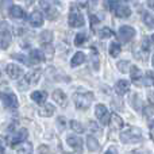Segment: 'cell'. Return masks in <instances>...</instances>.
Wrapping results in <instances>:
<instances>
[{
	"mask_svg": "<svg viewBox=\"0 0 154 154\" xmlns=\"http://www.w3.org/2000/svg\"><path fill=\"white\" fill-rule=\"evenodd\" d=\"M120 141L123 143H135L142 141V133L137 127H127L126 131L120 134Z\"/></svg>",
	"mask_w": 154,
	"mask_h": 154,
	"instance_id": "obj_1",
	"label": "cell"
},
{
	"mask_svg": "<svg viewBox=\"0 0 154 154\" xmlns=\"http://www.w3.org/2000/svg\"><path fill=\"white\" fill-rule=\"evenodd\" d=\"M75 104L79 109H87L93 101V93L92 92H84V93H76L73 96Z\"/></svg>",
	"mask_w": 154,
	"mask_h": 154,
	"instance_id": "obj_2",
	"label": "cell"
},
{
	"mask_svg": "<svg viewBox=\"0 0 154 154\" xmlns=\"http://www.w3.org/2000/svg\"><path fill=\"white\" fill-rule=\"evenodd\" d=\"M0 42H2V48L7 49L8 45L11 43V31L10 26L5 22H0Z\"/></svg>",
	"mask_w": 154,
	"mask_h": 154,
	"instance_id": "obj_3",
	"label": "cell"
},
{
	"mask_svg": "<svg viewBox=\"0 0 154 154\" xmlns=\"http://www.w3.org/2000/svg\"><path fill=\"white\" fill-rule=\"evenodd\" d=\"M0 99H2L3 104H4V107H7V108H11V109H15L18 108L19 103H18V97H16L14 93L11 92H3L2 95H0Z\"/></svg>",
	"mask_w": 154,
	"mask_h": 154,
	"instance_id": "obj_4",
	"label": "cell"
},
{
	"mask_svg": "<svg viewBox=\"0 0 154 154\" xmlns=\"http://www.w3.org/2000/svg\"><path fill=\"white\" fill-rule=\"evenodd\" d=\"M69 26L72 27H81L84 26V18L80 14V11L76 7H72L69 14Z\"/></svg>",
	"mask_w": 154,
	"mask_h": 154,
	"instance_id": "obj_5",
	"label": "cell"
},
{
	"mask_svg": "<svg viewBox=\"0 0 154 154\" xmlns=\"http://www.w3.org/2000/svg\"><path fill=\"white\" fill-rule=\"evenodd\" d=\"M95 112H96V118L99 119V122L103 126H106L109 120V114H108L107 107L104 106V104H97L95 108Z\"/></svg>",
	"mask_w": 154,
	"mask_h": 154,
	"instance_id": "obj_6",
	"label": "cell"
},
{
	"mask_svg": "<svg viewBox=\"0 0 154 154\" xmlns=\"http://www.w3.org/2000/svg\"><path fill=\"white\" fill-rule=\"evenodd\" d=\"M119 38L123 41V42H128L131 41L134 37H135V30L131 26H122L119 29V32H118Z\"/></svg>",
	"mask_w": 154,
	"mask_h": 154,
	"instance_id": "obj_7",
	"label": "cell"
},
{
	"mask_svg": "<svg viewBox=\"0 0 154 154\" xmlns=\"http://www.w3.org/2000/svg\"><path fill=\"white\" fill-rule=\"evenodd\" d=\"M27 135H29V131H27L26 128H20V130H18L12 137H11V141H10L11 146L20 145L22 142H24V139L27 138Z\"/></svg>",
	"mask_w": 154,
	"mask_h": 154,
	"instance_id": "obj_8",
	"label": "cell"
},
{
	"mask_svg": "<svg viewBox=\"0 0 154 154\" xmlns=\"http://www.w3.org/2000/svg\"><path fill=\"white\" fill-rule=\"evenodd\" d=\"M66 142L76 153H82V141L77 135H69L66 137Z\"/></svg>",
	"mask_w": 154,
	"mask_h": 154,
	"instance_id": "obj_9",
	"label": "cell"
},
{
	"mask_svg": "<svg viewBox=\"0 0 154 154\" xmlns=\"http://www.w3.org/2000/svg\"><path fill=\"white\" fill-rule=\"evenodd\" d=\"M5 72H7V75L14 80L19 79V77L23 75V69H22L20 66H18V65H15V64H8L7 66H5Z\"/></svg>",
	"mask_w": 154,
	"mask_h": 154,
	"instance_id": "obj_10",
	"label": "cell"
},
{
	"mask_svg": "<svg viewBox=\"0 0 154 154\" xmlns=\"http://www.w3.org/2000/svg\"><path fill=\"white\" fill-rule=\"evenodd\" d=\"M29 22L32 27H41L43 24V16L39 11H34L31 12V15L29 16Z\"/></svg>",
	"mask_w": 154,
	"mask_h": 154,
	"instance_id": "obj_11",
	"label": "cell"
},
{
	"mask_svg": "<svg viewBox=\"0 0 154 154\" xmlns=\"http://www.w3.org/2000/svg\"><path fill=\"white\" fill-rule=\"evenodd\" d=\"M53 100L56 101V103H58L60 106H62V107H65L66 106V103H68V97H66V95H65V92L64 91H61V89H56L53 92Z\"/></svg>",
	"mask_w": 154,
	"mask_h": 154,
	"instance_id": "obj_12",
	"label": "cell"
},
{
	"mask_svg": "<svg viewBox=\"0 0 154 154\" xmlns=\"http://www.w3.org/2000/svg\"><path fill=\"white\" fill-rule=\"evenodd\" d=\"M115 91L118 92L119 96L125 95V93H127L128 91H130V82H128L127 80H119V81L116 82V85H115Z\"/></svg>",
	"mask_w": 154,
	"mask_h": 154,
	"instance_id": "obj_13",
	"label": "cell"
},
{
	"mask_svg": "<svg viewBox=\"0 0 154 154\" xmlns=\"http://www.w3.org/2000/svg\"><path fill=\"white\" fill-rule=\"evenodd\" d=\"M30 61H32V64H39L45 60V54H43L42 50H38V49H32L30 51V57H29Z\"/></svg>",
	"mask_w": 154,
	"mask_h": 154,
	"instance_id": "obj_14",
	"label": "cell"
},
{
	"mask_svg": "<svg viewBox=\"0 0 154 154\" xmlns=\"http://www.w3.org/2000/svg\"><path fill=\"white\" fill-rule=\"evenodd\" d=\"M114 14L118 16V18H128V16L131 15V10H130V7H127V5L119 4L116 7V10L114 11Z\"/></svg>",
	"mask_w": 154,
	"mask_h": 154,
	"instance_id": "obj_15",
	"label": "cell"
},
{
	"mask_svg": "<svg viewBox=\"0 0 154 154\" xmlns=\"http://www.w3.org/2000/svg\"><path fill=\"white\" fill-rule=\"evenodd\" d=\"M31 99L38 104H43L48 99V93L45 91H35V92L31 93Z\"/></svg>",
	"mask_w": 154,
	"mask_h": 154,
	"instance_id": "obj_16",
	"label": "cell"
},
{
	"mask_svg": "<svg viewBox=\"0 0 154 154\" xmlns=\"http://www.w3.org/2000/svg\"><path fill=\"white\" fill-rule=\"evenodd\" d=\"M54 112H56V107L51 106V104H45V106H42L39 108L38 114H39L41 116H43V118H48V116H51Z\"/></svg>",
	"mask_w": 154,
	"mask_h": 154,
	"instance_id": "obj_17",
	"label": "cell"
},
{
	"mask_svg": "<svg viewBox=\"0 0 154 154\" xmlns=\"http://www.w3.org/2000/svg\"><path fill=\"white\" fill-rule=\"evenodd\" d=\"M109 123H111L112 128H115V130H120V128L125 126L123 119L119 116V115H116V114H112L111 116H109Z\"/></svg>",
	"mask_w": 154,
	"mask_h": 154,
	"instance_id": "obj_18",
	"label": "cell"
},
{
	"mask_svg": "<svg viewBox=\"0 0 154 154\" xmlns=\"http://www.w3.org/2000/svg\"><path fill=\"white\" fill-rule=\"evenodd\" d=\"M39 77H41V72H39V70H32V72H29V75L26 76L24 82H26V84H30V85H34V84H37V82H38Z\"/></svg>",
	"mask_w": 154,
	"mask_h": 154,
	"instance_id": "obj_19",
	"label": "cell"
},
{
	"mask_svg": "<svg viewBox=\"0 0 154 154\" xmlns=\"http://www.w3.org/2000/svg\"><path fill=\"white\" fill-rule=\"evenodd\" d=\"M87 147L89 152H99L100 150V145H99L97 139L92 135H89L87 138Z\"/></svg>",
	"mask_w": 154,
	"mask_h": 154,
	"instance_id": "obj_20",
	"label": "cell"
},
{
	"mask_svg": "<svg viewBox=\"0 0 154 154\" xmlns=\"http://www.w3.org/2000/svg\"><path fill=\"white\" fill-rule=\"evenodd\" d=\"M85 62V54L81 53V51H77V53L73 56L72 61H70V66L72 68H76L79 65H82Z\"/></svg>",
	"mask_w": 154,
	"mask_h": 154,
	"instance_id": "obj_21",
	"label": "cell"
},
{
	"mask_svg": "<svg viewBox=\"0 0 154 154\" xmlns=\"http://www.w3.org/2000/svg\"><path fill=\"white\" fill-rule=\"evenodd\" d=\"M10 15L12 16L14 19H23L24 11L22 10V7H19V5H12V7L10 8Z\"/></svg>",
	"mask_w": 154,
	"mask_h": 154,
	"instance_id": "obj_22",
	"label": "cell"
},
{
	"mask_svg": "<svg viewBox=\"0 0 154 154\" xmlns=\"http://www.w3.org/2000/svg\"><path fill=\"white\" fill-rule=\"evenodd\" d=\"M39 39L43 45H50V42L53 41V32H51L50 30H45V31L41 32Z\"/></svg>",
	"mask_w": 154,
	"mask_h": 154,
	"instance_id": "obj_23",
	"label": "cell"
},
{
	"mask_svg": "<svg viewBox=\"0 0 154 154\" xmlns=\"http://www.w3.org/2000/svg\"><path fill=\"white\" fill-rule=\"evenodd\" d=\"M46 16H48L49 20H56L58 18V11L56 10V7L49 5V7H46Z\"/></svg>",
	"mask_w": 154,
	"mask_h": 154,
	"instance_id": "obj_24",
	"label": "cell"
},
{
	"mask_svg": "<svg viewBox=\"0 0 154 154\" xmlns=\"http://www.w3.org/2000/svg\"><path fill=\"white\" fill-rule=\"evenodd\" d=\"M18 154H32L31 143H20L18 146Z\"/></svg>",
	"mask_w": 154,
	"mask_h": 154,
	"instance_id": "obj_25",
	"label": "cell"
},
{
	"mask_svg": "<svg viewBox=\"0 0 154 154\" xmlns=\"http://www.w3.org/2000/svg\"><path fill=\"white\" fill-rule=\"evenodd\" d=\"M120 45L118 42H111V45H109V54H111V57H118L120 54Z\"/></svg>",
	"mask_w": 154,
	"mask_h": 154,
	"instance_id": "obj_26",
	"label": "cell"
},
{
	"mask_svg": "<svg viewBox=\"0 0 154 154\" xmlns=\"http://www.w3.org/2000/svg\"><path fill=\"white\" fill-rule=\"evenodd\" d=\"M91 57H92V65H93V70L97 72L99 68H100V62H99V54L95 49H92V53H91Z\"/></svg>",
	"mask_w": 154,
	"mask_h": 154,
	"instance_id": "obj_27",
	"label": "cell"
},
{
	"mask_svg": "<svg viewBox=\"0 0 154 154\" xmlns=\"http://www.w3.org/2000/svg\"><path fill=\"white\" fill-rule=\"evenodd\" d=\"M130 75H131V80L133 81H139V79H141V69L137 66H131Z\"/></svg>",
	"mask_w": 154,
	"mask_h": 154,
	"instance_id": "obj_28",
	"label": "cell"
},
{
	"mask_svg": "<svg viewBox=\"0 0 154 154\" xmlns=\"http://www.w3.org/2000/svg\"><path fill=\"white\" fill-rule=\"evenodd\" d=\"M43 54H45V60H51L54 56V49L50 45H43Z\"/></svg>",
	"mask_w": 154,
	"mask_h": 154,
	"instance_id": "obj_29",
	"label": "cell"
},
{
	"mask_svg": "<svg viewBox=\"0 0 154 154\" xmlns=\"http://www.w3.org/2000/svg\"><path fill=\"white\" fill-rule=\"evenodd\" d=\"M143 22H145V24H146L149 29H153L154 27V16L152 15V14L145 12L143 14Z\"/></svg>",
	"mask_w": 154,
	"mask_h": 154,
	"instance_id": "obj_30",
	"label": "cell"
},
{
	"mask_svg": "<svg viewBox=\"0 0 154 154\" xmlns=\"http://www.w3.org/2000/svg\"><path fill=\"white\" fill-rule=\"evenodd\" d=\"M118 69L120 70V73H126L128 72V68H130V61H126V60H122V61L118 62Z\"/></svg>",
	"mask_w": 154,
	"mask_h": 154,
	"instance_id": "obj_31",
	"label": "cell"
},
{
	"mask_svg": "<svg viewBox=\"0 0 154 154\" xmlns=\"http://www.w3.org/2000/svg\"><path fill=\"white\" fill-rule=\"evenodd\" d=\"M143 82H145V85H146V87H152V85H154V73L147 70L146 76H145Z\"/></svg>",
	"mask_w": 154,
	"mask_h": 154,
	"instance_id": "obj_32",
	"label": "cell"
},
{
	"mask_svg": "<svg viewBox=\"0 0 154 154\" xmlns=\"http://www.w3.org/2000/svg\"><path fill=\"white\" fill-rule=\"evenodd\" d=\"M70 127H72V130L76 131V133H82V131L85 130L84 126L80 122H77V120H72V122H70Z\"/></svg>",
	"mask_w": 154,
	"mask_h": 154,
	"instance_id": "obj_33",
	"label": "cell"
},
{
	"mask_svg": "<svg viewBox=\"0 0 154 154\" xmlns=\"http://www.w3.org/2000/svg\"><path fill=\"white\" fill-rule=\"evenodd\" d=\"M99 37H100L101 39H107V38L112 37V31L108 27H104V29H101L100 31H99Z\"/></svg>",
	"mask_w": 154,
	"mask_h": 154,
	"instance_id": "obj_34",
	"label": "cell"
},
{
	"mask_svg": "<svg viewBox=\"0 0 154 154\" xmlns=\"http://www.w3.org/2000/svg\"><path fill=\"white\" fill-rule=\"evenodd\" d=\"M85 43V34H82V32H79V34L76 35L75 38V45L76 46H81Z\"/></svg>",
	"mask_w": 154,
	"mask_h": 154,
	"instance_id": "obj_35",
	"label": "cell"
},
{
	"mask_svg": "<svg viewBox=\"0 0 154 154\" xmlns=\"http://www.w3.org/2000/svg\"><path fill=\"white\" fill-rule=\"evenodd\" d=\"M14 58H16V60H20L22 62H24V64H27L29 65L30 62H29V58H27V57H24V56H22V54H14Z\"/></svg>",
	"mask_w": 154,
	"mask_h": 154,
	"instance_id": "obj_36",
	"label": "cell"
},
{
	"mask_svg": "<svg viewBox=\"0 0 154 154\" xmlns=\"http://www.w3.org/2000/svg\"><path fill=\"white\" fill-rule=\"evenodd\" d=\"M57 123H58V128L60 130H64L65 128V118H58V119H57Z\"/></svg>",
	"mask_w": 154,
	"mask_h": 154,
	"instance_id": "obj_37",
	"label": "cell"
},
{
	"mask_svg": "<svg viewBox=\"0 0 154 154\" xmlns=\"http://www.w3.org/2000/svg\"><path fill=\"white\" fill-rule=\"evenodd\" d=\"M46 153H49V147L46 146V145H42V146H39L38 154H46Z\"/></svg>",
	"mask_w": 154,
	"mask_h": 154,
	"instance_id": "obj_38",
	"label": "cell"
},
{
	"mask_svg": "<svg viewBox=\"0 0 154 154\" xmlns=\"http://www.w3.org/2000/svg\"><path fill=\"white\" fill-rule=\"evenodd\" d=\"M12 0H3V3H2V7H3V10L4 8H8V7H12Z\"/></svg>",
	"mask_w": 154,
	"mask_h": 154,
	"instance_id": "obj_39",
	"label": "cell"
},
{
	"mask_svg": "<svg viewBox=\"0 0 154 154\" xmlns=\"http://www.w3.org/2000/svg\"><path fill=\"white\" fill-rule=\"evenodd\" d=\"M114 108L116 107V109H123V106H122V100H114Z\"/></svg>",
	"mask_w": 154,
	"mask_h": 154,
	"instance_id": "obj_40",
	"label": "cell"
},
{
	"mask_svg": "<svg viewBox=\"0 0 154 154\" xmlns=\"http://www.w3.org/2000/svg\"><path fill=\"white\" fill-rule=\"evenodd\" d=\"M106 154H118V152H116V149H115L114 146H111V147H109V149L106 152Z\"/></svg>",
	"mask_w": 154,
	"mask_h": 154,
	"instance_id": "obj_41",
	"label": "cell"
},
{
	"mask_svg": "<svg viewBox=\"0 0 154 154\" xmlns=\"http://www.w3.org/2000/svg\"><path fill=\"white\" fill-rule=\"evenodd\" d=\"M0 154H4V141L0 138Z\"/></svg>",
	"mask_w": 154,
	"mask_h": 154,
	"instance_id": "obj_42",
	"label": "cell"
},
{
	"mask_svg": "<svg viewBox=\"0 0 154 154\" xmlns=\"http://www.w3.org/2000/svg\"><path fill=\"white\" fill-rule=\"evenodd\" d=\"M91 130L99 131V128H97V125H96V123H91Z\"/></svg>",
	"mask_w": 154,
	"mask_h": 154,
	"instance_id": "obj_43",
	"label": "cell"
},
{
	"mask_svg": "<svg viewBox=\"0 0 154 154\" xmlns=\"http://www.w3.org/2000/svg\"><path fill=\"white\" fill-rule=\"evenodd\" d=\"M147 5H149L152 10H154V0H147Z\"/></svg>",
	"mask_w": 154,
	"mask_h": 154,
	"instance_id": "obj_44",
	"label": "cell"
},
{
	"mask_svg": "<svg viewBox=\"0 0 154 154\" xmlns=\"http://www.w3.org/2000/svg\"><path fill=\"white\" fill-rule=\"evenodd\" d=\"M34 2H35V0H26V3H27V4H29V5H30V4H32V3H34Z\"/></svg>",
	"mask_w": 154,
	"mask_h": 154,
	"instance_id": "obj_45",
	"label": "cell"
},
{
	"mask_svg": "<svg viewBox=\"0 0 154 154\" xmlns=\"http://www.w3.org/2000/svg\"><path fill=\"white\" fill-rule=\"evenodd\" d=\"M152 64H153V68H154V56H153V58H152Z\"/></svg>",
	"mask_w": 154,
	"mask_h": 154,
	"instance_id": "obj_46",
	"label": "cell"
},
{
	"mask_svg": "<svg viewBox=\"0 0 154 154\" xmlns=\"http://www.w3.org/2000/svg\"><path fill=\"white\" fill-rule=\"evenodd\" d=\"M152 41H153V42H154V34H153V37H152Z\"/></svg>",
	"mask_w": 154,
	"mask_h": 154,
	"instance_id": "obj_47",
	"label": "cell"
}]
</instances>
